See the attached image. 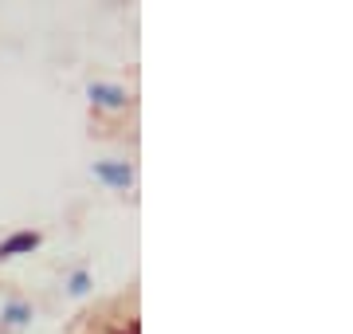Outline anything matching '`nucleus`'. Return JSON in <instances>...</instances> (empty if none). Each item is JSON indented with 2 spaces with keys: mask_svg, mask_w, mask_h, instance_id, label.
Segmentation results:
<instances>
[{
  "mask_svg": "<svg viewBox=\"0 0 353 334\" xmlns=\"http://www.w3.org/2000/svg\"><path fill=\"white\" fill-rule=\"evenodd\" d=\"M39 232H32V228H24V232H12L4 244H0V259H12V256H24V252H36L39 248Z\"/></svg>",
  "mask_w": 353,
  "mask_h": 334,
  "instance_id": "7ed1b4c3",
  "label": "nucleus"
},
{
  "mask_svg": "<svg viewBox=\"0 0 353 334\" xmlns=\"http://www.w3.org/2000/svg\"><path fill=\"white\" fill-rule=\"evenodd\" d=\"M87 99L99 106V110H126L130 106V90L118 87V83H90Z\"/></svg>",
  "mask_w": 353,
  "mask_h": 334,
  "instance_id": "f257e3e1",
  "label": "nucleus"
},
{
  "mask_svg": "<svg viewBox=\"0 0 353 334\" xmlns=\"http://www.w3.org/2000/svg\"><path fill=\"white\" fill-rule=\"evenodd\" d=\"M94 177L110 189H130L134 185V169L126 161H94Z\"/></svg>",
  "mask_w": 353,
  "mask_h": 334,
  "instance_id": "f03ea898",
  "label": "nucleus"
},
{
  "mask_svg": "<svg viewBox=\"0 0 353 334\" xmlns=\"http://www.w3.org/2000/svg\"><path fill=\"white\" fill-rule=\"evenodd\" d=\"M0 322H4V326H28V322H32V303H24V299L4 303V311H0Z\"/></svg>",
  "mask_w": 353,
  "mask_h": 334,
  "instance_id": "20e7f679",
  "label": "nucleus"
},
{
  "mask_svg": "<svg viewBox=\"0 0 353 334\" xmlns=\"http://www.w3.org/2000/svg\"><path fill=\"white\" fill-rule=\"evenodd\" d=\"M118 334H141V322H138V319H130V322H126V326H122Z\"/></svg>",
  "mask_w": 353,
  "mask_h": 334,
  "instance_id": "423d86ee",
  "label": "nucleus"
},
{
  "mask_svg": "<svg viewBox=\"0 0 353 334\" xmlns=\"http://www.w3.org/2000/svg\"><path fill=\"white\" fill-rule=\"evenodd\" d=\"M67 291H71V295H87V291H90V271H87V268L71 271V279H67Z\"/></svg>",
  "mask_w": 353,
  "mask_h": 334,
  "instance_id": "39448f33",
  "label": "nucleus"
}]
</instances>
